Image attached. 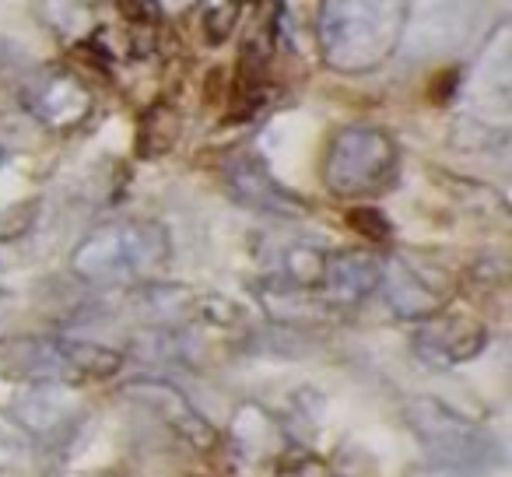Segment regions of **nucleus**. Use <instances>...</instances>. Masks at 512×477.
<instances>
[{"label": "nucleus", "instance_id": "1", "mask_svg": "<svg viewBox=\"0 0 512 477\" xmlns=\"http://www.w3.org/2000/svg\"><path fill=\"white\" fill-rule=\"evenodd\" d=\"M414 0H323L316 43L327 67L365 74L383 67L404 46Z\"/></svg>", "mask_w": 512, "mask_h": 477}, {"label": "nucleus", "instance_id": "2", "mask_svg": "<svg viewBox=\"0 0 512 477\" xmlns=\"http://www.w3.org/2000/svg\"><path fill=\"white\" fill-rule=\"evenodd\" d=\"M172 257L169 232L148 218H116L81 239L71 253V274L85 285H144Z\"/></svg>", "mask_w": 512, "mask_h": 477}, {"label": "nucleus", "instance_id": "3", "mask_svg": "<svg viewBox=\"0 0 512 477\" xmlns=\"http://www.w3.org/2000/svg\"><path fill=\"white\" fill-rule=\"evenodd\" d=\"M400 176V148L383 127L351 123L327 141L320 179L341 200H369L386 193Z\"/></svg>", "mask_w": 512, "mask_h": 477}, {"label": "nucleus", "instance_id": "4", "mask_svg": "<svg viewBox=\"0 0 512 477\" xmlns=\"http://www.w3.org/2000/svg\"><path fill=\"white\" fill-rule=\"evenodd\" d=\"M400 414H404L414 439L421 442V449L449 474L481 477L498 463V442L484 432L481 421L453 411L442 400L407 397Z\"/></svg>", "mask_w": 512, "mask_h": 477}, {"label": "nucleus", "instance_id": "5", "mask_svg": "<svg viewBox=\"0 0 512 477\" xmlns=\"http://www.w3.org/2000/svg\"><path fill=\"white\" fill-rule=\"evenodd\" d=\"M18 99H22L25 113L39 127L53 130V134H71V130L85 127L95 109L92 88L78 74L64 71V67H43V71H36L18 88Z\"/></svg>", "mask_w": 512, "mask_h": 477}, {"label": "nucleus", "instance_id": "6", "mask_svg": "<svg viewBox=\"0 0 512 477\" xmlns=\"http://www.w3.org/2000/svg\"><path fill=\"white\" fill-rule=\"evenodd\" d=\"M221 179H225V190L239 200L242 207L260 214H271V218H299L306 214V200L299 193H292L260 155L253 151H235L221 165Z\"/></svg>", "mask_w": 512, "mask_h": 477}, {"label": "nucleus", "instance_id": "7", "mask_svg": "<svg viewBox=\"0 0 512 477\" xmlns=\"http://www.w3.org/2000/svg\"><path fill=\"white\" fill-rule=\"evenodd\" d=\"M491 334L481 320L467 313H446L439 309L435 316L421 320V327L414 330V355L432 369H456L463 362H474L484 348H488Z\"/></svg>", "mask_w": 512, "mask_h": 477}, {"label": "nucleus", "instance_id": "8", "mask_svg": "<svg viewBox=\"0 0 512 477\" xmlns=\"http://www.w3.org/2000/svg\"><path fill=\"white\" fill-rule=\"evenodd\" d=\"M123 400L137 404L141 411L155 414L162 425H169L179 439H186L193 449H211L218 442V432L211 428V421L204 414H197V407L183 397L172 383L162 379H134V383L123 386Z\"/></svg>", "mask_w": 512, "mask_h": 477}, {"label": "nucleus", "instance_id": "9", "mask_svg": "<svg viewBox=\"0 0 512 477\" xmlns=\"http://www.w3.org/2000/svg\"><path fill=\"white\" fill-rule=\"evenodd\" d=\"M228 446L246 467H278L288 456V428L260 404H239L228 425Z\"/></svg>", "mask_w": 512, "mask_h": 477}, {"label": "nucleus", "instance_id": "10", "mask_svg": "<svg viewBox=\"0 0 512 477\" xmlns=\"http://www.w3.org/2000/svg\"><path fill=\"white\" fill-rule=\"evenodd\" d=\"M379 274H383V260L376 253L365 250H334L323 260V278H320V295L330 309L358 306L379 288Z\"/></svg>", "mask_w": 512, "mask_h": 477}, {"label": "nucleus", "instance_id": "11", "mask_svg": "<svg viewBox=\"0 0 512 477\" xmlns=\"http://www.w3.org/2000/svg\"><path fill=\"white\" fill-rule=\"evenodd\" d=\"M15 418L43 446H53L78 421V400L71 397V386L64 383H29V390L15 404Z\"/></svg>", "mask_w": 512, "mask_h": 477}, {"label": "nucleus", "instance_id": "12", "mask_svg": "<svg viewBox=\"0 0 512 477\" xmlns=\"http://www.w3.org/2000/svg\"><path fill=\"white\" fill-rule=\"evenodd\" d=\"M379 295L386 299V306L400 316V320H428L446 306V295L411 264V260H386L383 274H379Z\"/></svg>", "mask_w": 512, "mask_h": 477}, {"label": "nucleus", "instance_id": "13", "mask_svg": "<svg viewBox=\"0 0 512 477\" xmlns=\"http://www.w3.org/2000/svg\"><path fill=\"white\" fill-rule=\"evenodd\" d=\"M43 442L15 418L0 411V474H25L43 456Z\"/></svg>", "mask_w": 512, "mask_h": 477}, {"label": "nucleus", "instance_id": "14", "mask_svg": "<svg viewBox=\"0 0 512 477\" xmlns=\"http://www.w3.org/2000/svg\"><path fill=\"white\" fill-rule=\"evenodd\" d=\"M8 113V95H4V88H0V116Z\"/></svg>", "mask_w": 512, "mask_h": 477}, {"label": "nucleus", "instance_id": "15", "mask_svg": "<svg viewBox=\"0 0 512 477\" xmlns=\"http://www.w3.org/2000/svg\"><path fill=\"white\" fill-rule=\"evenodd\" d=\"M4 57H8V50H4V43H0V67H4Z\"/></svg>", "mask_w": 512, "mask_h": 477}, {"label": "nucleus", "instance_id": "16", "mask_svg": "<svg viewBox=\"0 0 512 477\" xmlns=\"http://www.w3.org/2000/svg\"><path fill=\"white\" fill-rule=\"evenodd\" d=\"M0 165H4V151H0Z\"/></svg>", "mask_w": 512, "mask_h": 477}]
</instances>
